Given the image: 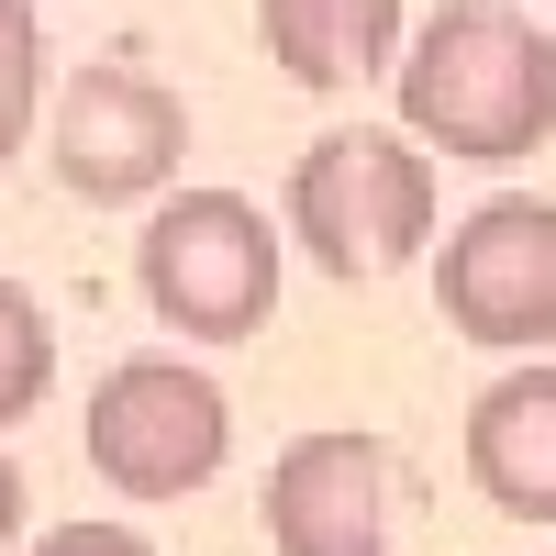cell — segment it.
Returning a JSON list of instances; mask_svg holds the SVG:
<instances>
[{
    "instance_id": "obj_6",
    "label": "cell",
    "mask_w": 556,
    "mask_h": 556,
    "mask_svg": "<svg viewBox=\"0 0 556 556\" xmlns=\"http://www.w3.org/2000/svg\"><path fill=\"white\" fill-rule=\"evenodd\" d=\"M178 146H190V112L178 89L146 67H78L56 101H45V167L56 190L112 212V201H156L178 178Z\"/></svg>"
},
{
    "instance_id": "obj_5",
    "label": "cell",
    "mask_w": 556,
    "mask_h": 556,
    "mask_svg": "<svg viewBox=\"0 0 556 556\" xmlns=\"http://www.w3.org/2000/svg\"><path fill=\"white\" fill-rule=\"evenodd\" d=\"M434 312L479 356L556 345V201H479L434 256Z\"/></svg>"
},
{
    "instance_id": "obj_3",
    "label": "cell",
    "mask_w": 556,
    "mask_h": 556,
    "mask_svg": "<svg viewBox=\"0 0 556 556\" xmlns=\"http://www.w3.org/2000/svg\"><path fill=\"white\" fill-rule=\"evenodd\" d=\"M134 290L178 345H245L278 312V223L245 190H178L134 235Z\"/></svg>"
},
{
    "instance_id": "obj_12",
    "label": "cell",
    "mask_w": 556,
    "mask_h": 556,
    "mask_svg": "<svg viewBox=\"0 0 556 556\" xmlns=\"http://www.w3.org/2000/svg\"><path fill=\"white\" fill-rule=\"evenodd\" d=\"M23 556H156L134 523H56V534H34Z\"/></svg>"
},
{
    "instance_id": "obj_10",
    "label": "cell",
    "mask_w": 556,
    "mask_h": 556,
    "mask_svg": "<svg viewBox=\"0 0 556 556\" xmlns=\"http://www.w3.org/2000/svg\"><path fill=\"white\" fill-rule=\"evenodd\" d=\"M34 123H45V23L34 0H0V178L34 146Z\"/></svg>"
},
{
    "instance_id": "obj_2",
    "label": "cell",
    "mask_w": 556,
    "mask_h": 556,
    "mask_svg": "<svg viewBox=\"0 0 556 556\" xmlns=\"http://www.w3.org/2000/svg\"><path fill=\"white\" fill-rule=\"evenodd\" d=\"M278 212H290V245L334 278V290H367V278H390L434 245V146H412L401 123H334L312 134L290 190H278Z\"/></svg>"
},
{
    "instance_id": "obj_9",
    "label": "cell",
    "mask_w": 556,
    "mask_h": 556,
    "mask_svg": "<svg viewBox=\"0 0 556 556\" xmlns=\"http://www.w3.org/2000/svg\"><path fill=\"white\" fill-rule=\"evenodd\" d=\"M468 479L490 513L513 523H545L556 534V367H513L468 401Z\"/></svg>"
},
{
    "instance_id": "obj_1",
    "label": "cell",
    "mask_w": 556,
    "mask_h": 556,
    "mask_svg": "<svg viewBox=\"0 0 556 556\" xmlns=\"http://www.w3.org/2000/svg\"><path fill=\"white\" fill-rule=\"evenodd\" d=\"M401 134L456 167H523L556 134V34L513 0H445L401 34Z\"/></svg>"
},
{
    "instance_id": "obj_8",
    "label": "cell",
    "mask_w": 556,
    "mask_h": 556,
    "mask_svg": "<svg viewBox=\"0 0 556 556\" xmlns=\"http://www.w3.org/2000/svg\"><path fill=\"white\" fill-rule=\"evenodd\" d=\"M412 0H256V45L267 67L312 89V101H345V89H379L401 67Z\"/></svg>"
},
{
    "instance_id": "obj_13",
    "label": "cell",
    "mask_w": 556,
    "mask_h": 556,
    "mask_svg": "<svg viewBox=\"0 0 556 556\" xmlns=\"http://www.w3.org/2000/svg\"><path fill=\"white\" fill-rule=\"evenodd\" d=\"M12 545H23V468L0 456V556H12Z\"/></svg>"
},
{
    "instance_id": "obj_7",
    "label": "cell",
    "mask_w": 556,
    "mask_h": 556,
    "mask_svg": "<svg viewBox=\"0 0 556 556\" xmlns=\"http://www.w3.org/2000/svg\"><path fill=\"white\" fill-rule=\"evenodd\" d=\"M267 545L278 556H390V456L379 434H290L267 468Z\"/></svg>"
},
{
    "instance_id": "obj_4",
    "label": "cell",
    "mask_w": 556,
    "mask_h": 556,
    "mask_svg": "<svg viewBox=\"0 0 556 556\" xmlns=\"http://www.w3.org/2000/svg\"><path fill=\"white\" fill-rule=\"evenodd\" d=\"M89 468H101L123 501H190L223 479V456H235V401H223L212 367L190 356H123L101 390H89Z\"/></svg>"
},
{
    "instance_id": "obj_11",
    "label": "cell",
    "mask_w": 556,
    "mask_h": 556,
    "mask_svg": "<svg viewBox=\"0 0 556 556\" xmlns=\"http://www.w3.org/2000/svg\"><path fill=\"white\" fill-rule=\"evenodd\" d=\"M45 390H56V323L34 312L23 278H0V424H23Z\"/></svg>"
}]
</instances>
